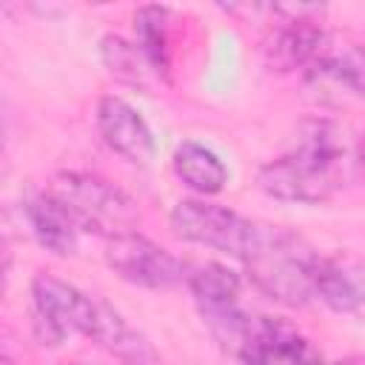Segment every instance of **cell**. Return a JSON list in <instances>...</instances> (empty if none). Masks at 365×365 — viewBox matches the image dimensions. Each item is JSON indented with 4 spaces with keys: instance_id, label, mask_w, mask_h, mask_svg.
<instances>
[{
    "instance_id": "1",
    "label": "cell",
    "mask_w": 365,
    "mask_h": 365,
    "mask_svg": "<svg viewBox=\"0 0 365 365\" xmlns=\"http://www.w3.org/2000/svg\"><path fill=\"white\" fill-rule=\"evenodd\" d=\"M319 254L282 225L257 222L242 265L251 282L282 305H305L314 297V271Z\"/></svg>"
},
{
    "instance_id": "2",
    "label": "cell",
    "mask_w": 365,
    "mask_h": 365,
    "mask_svg": "<svg viewBox=\"0 0 365 365\" xmlns=\"http://www.w3.org/2000/svg\"><path fill=\"white\" fill-rule=\"evenodd\" d=\"M48 191L60 200V205L71 214L80 231L117 237L137 231L140 214L134 200L114 182L88 171H60L51 177Z\"/></svg>"
},
{
    "instance_id": "3",
    "label": "cell",
    "mask_w": 365,
    "mask_h": 365,
    "mask_svg": "<svg viewBox=\"0 0 365 365\" xmlns=\"http://www.w3.org/2000/svg\"><path fill=\"white\" fill-rule=\"evenodd\" d=\"M97 299L68 285L54 274H37L31 279V325L43 345H63L71 334H91Z\"/></svg>"
},
{
    "instance_id": "4",
    "label": "cell",
    "mask_w": 365,
    "mask_h": 365,
    "mask_svg": "<svg viewBox=\"0 0 365 365\" xmlns=\"http://www.w3.org/2000/svg\"><path fill=\"white\" fill-rule=\"evenodd\" d=\"M168 220H171V231L180 240L208 245V248H217L240 259L245 257L254 228H257V222L245 220L242 214L205 202V200H180L171 208Z\"/></svg>"
},
{
    "instance_id": "5",
    "label": "cell",
    "mask_w": 365,
    "mask_h": 365,
    "mask_svg": "<svg viewBox=\"0 0 365 365\" xmlns=\"http://www.w3.org/2000/svg\"><path fill=\"white\" fill-rule=\"evenodd\" d=\"M103 254L114 274L140 288H171L185 277V265L140 231L108 237Z\"/></svg>"
},
{
    "instance_id": "6",
    "label": "cell",
    "mask_w": 365,
    "mask_h": 365,
    "mask_svg": "<svg viewBox=\"0 0 365 365\" xmlns=\"http://www.w3.org/2000/svg\"><path fill=\"white\" fill-rule=\"evenodd\" d=\"M259 188L279 202H302V205H319L334 197V191L342 185L334 174L317 168L305 157L285 151L282 157L265 163L257 174Z\"/></svg>"
},
{
    "instance_id": "7",
    "label": "cell",
    "mask_w": 365,
    "mask_h": 365,
    "mask_svg": "<svg viewBox=\"0 0 365 365\" xmlns=\"http://www.w3.org/2000/svg\"><path fill=\"white\" fill-rule=\"evenodd\" d=\"M237 359L240 365H325L319 351L291 322L257 314Z\"/></svg>"
},
{
    "instance_id": "8",
    "label": "cell",
    "mask_w": 365,
    "mask_h": 365,
    "mask_svg": "<svg viewBox=\"0 0 365 365\" xmlns=\"http://www.w3.org/2000/svg\"><path fill=\"white\" fill-rule=\"evenodd\" d=\"M97 131L103 143L134 165H145L154 154V137L140 111L123 97L106 94L97 103Z\"/></svg>"
},
{
    "instance_id": "9",
    "label": "cell",
    "mask_w": 365,
    "mask_h": 365,
    "mask_svg": "<svg viewBox=\"0 0 365 365\" xmlns=\"http://www.w3.org/2000/svg\"><path fill=\"white\" fill-rule=\"evenodd\" d=\"M325 31L319 29V17H282L268 37L262 40V57L274 71H294L317 60Z\"/></svg>"
},
{
    "instance_id": "10",
    "label": "cell",
    "mask_w": 365,
    "mask_h": 365,
    "mask_svg": "<svg viewBox=\"0 0 365 365\" xmlns=\"http://www.w3.org/2000/svg\"><path fill=\"white\" fill-rule=\"evenodd\" d=\"M314 297L336 314L365 311V262L351 254H319Z\"/></svg>"
},
{
    "instance_id": "11",
    "label": "cell",
    "mask_w": 365,
    "mask_h": 365,
    "mask_svg": "<svg viewBox=\"0 0 365 365\" xmlns=\"http://www.w3.org/2000/svg\"><path fill=\"white\" fill-rule=\"evenodd\" d=\"M288 151L305 157L308 163H314L317 168L334 174L342 182H345L348 165L356 163V160H351V148H348L342 125H336L334 120H325V117L302 120L297 125V131H294V143H291Z\"/></svg>"
},
{
    "instance_id": "12",
    "label": "cell",
    "mask_w": 365,
    "mask_h": 365,
    "mask_svg": "<svg viewBox=\"0 0 365 365\" xmlns=\"http://www.w3.org/2000/svg\"><path fill=\"white\" fill-rule=\"evenodd\" d=\"M23 214L29 220L31 234L37 237V242L43 248H48L51 254H63V257L77 251L80 228L48 188L46 191L29 188L23 194Z\"/></svg>"
},
{
    "instance_id": "13",
    "label": "cell",
    "mask_w": 365,
    "mask_h": 365,
    "mask_svg": "<svg viewBox=\"0 0 365 365\" xmlns=\"http://www.w3.org/2000/svg\"><path fill=\"white\" fill-rule=\"evenodd\" d=\"M311 74L345 86L356 97H365V46L325 37L317 60L311 63Z\"/></svg>"
},
{
    "instance_id": "14",
    "label": "cell",
    "mask_w": 365,
    "mask_h": 365,
    "mask_svg": "<svg viewBox=\"0 0 365 365\" xmlns=\"http://www.w3.org/2000/svg\"><path fill=\"white\" fill-rule=\"evenodd\" d=\"M171 165H174V174L191 191H197L202 197L220 194L225 188V182H228V171H225L222 160L211 148H205L200 143H191V140L177 145V151L171 157Z\"/></svg>"
},
{
    "instance_id": "15",
    "label": "cell",
    "mask_w": 365,
    "mask_h": 365,
    "mask_svg": "<svg viewBox=\"0 0 365 365\" xmlns=\"http://www.w3.org/2000/svg\"><path fill=\"white\" fill-rule=\"evenodd\" d=\"M134 43L160 74L171 80V11L163 6H143L134 11Z\"/></svg>"
},
{
    "instance_id": "16",
    "label": "cell",
    "mask_w": 365,
    "mask_h": 365,
    "mask_svg": "<svg viewBox=\"0 0 365 365\" xmlns=\"http://www.w3.org/2000/svg\"><path fill=\"white\" fill-rule=\"evenodd\" d=\"M88 336L94 342H100L106 351H111L134 365H143L145 359H151V348L143 339V334H137L108 302L97 299V314H94V325H91Z\"/></svg>"
},
{
    "instance_id": "17",
    "label": "cell",
    "mask_w": 365,
    "mask_h": 365,
    "mask_svg": "<svg viewBox=\"0 0 365 365\" xmlns=\"http://www.w3.org/2000/svg\"><path fill=\"white\" fill-rule=\"evenodd\" d=\"M100 57H103V66L108 68V74L125 86L151 91L154 80H160V74L151 68V63L137 48V43H128L117 34H106L100 40Z\"/></svg>"
},
{
    "instance_id": "18",
    "label": "cell",
    "mask_w": 365,
    "mask_h": 365,
    "mask_svg": "<svg viewBox=\"0 0 365 365\" xmlns=\"http://www.w3.org/2000/svg\"><path fill=\"white\" fill-rule=\"evenodd\" d=\"M188 288L202 317L240 305V277L225 265L217 262L200 265L197 271L188 274Z\"/></svg>"
},
{
    "instance_id": "19",
    "label": "cell",
    "mask_w": 365,
    "mask_h": 365,
    "mask_svg": "<svg viewBox=\"0 0 365 365\" xmlns=\"http://www.w3.org/2000/svg\"><path fill=\"white\" fill-rule=\"evenodd\" d=\"M331 365H365V354H354V356H345V359H336Z\"/></svg>"
},
{
    "instance_id": "20",
    "label": "cell",
    "mask_w": 365,
    "mask_h": 365,
    "mask_svg": "<svg viewBox=\"0 0 365 365\" xmlns=\"http://www.w3.org/2000/svg\"><path fill=\"white\" fill-rule=\"evenodd\" d=\"M356 168L365 174V143L359 145V154H356Z\"/></svg>"
},
{
    "instance_id": "21",
    "label": "cell",
    "mask_w": 365,
    "mask_h": 365,
    "mask_svg": "<svg viewBox=\"0 0 365 365\" xmlns=\"http://www.w3.org/2000/svg\"><path fill=\"white\" fill-rule=\"evenodd\" d=\"M71 365H80V362H71Z\"/></svg>"
}]
</instances>
